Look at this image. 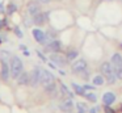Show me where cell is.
Returning <instances> with one entry per match:
<instances>
[{
	"instance_id": "obj_1",
	"label": "cell",
	"mask_w": 122,
	"mask_h": 113,
	"mask_svg": "<svg viewBox=\"0 0 122 113\" xmlns=\"http://www.w3.org/2000/svg\"><path fill=\"white\" fill-rule=\"evenodd\" d=\"M100 70H101V74L104 75L105 81H106L108 84H114L117 80H118V78H117L116 72H114V68H113V66H112L110 62H104V63H101Z\"/></svg>"
},
{
	"instance_id": "obj_31",
	"label": "cell",
	"mask_w": 122,
	"mask_h": 113,
	"mask_svg": "<svg viewBox=\"0 0 122 113\" xmlns=\"http://www.w3.org/2000/svg\"><path fill=\"white\" fill-rule=\"evenodd\" d=\"M96 110H97V108H91L89 113H96Z\"/></svg>"
},
{
	"instance_id": "obj_19",
	"label": "cell",
	"mask_w": 122,
	"mask_h": 113,
	"mask_svg": "<svg viewBox=\"0 0 122 113\" xmlns=\"http://www.w3.org/2000/svg\"><path fill=\"white\" fill-rule=\"evenodd\" d=\"M92 83H93V86H102V84L105 83V78H104L102 74H101V75H96L95 78L92 79Z\"/></svg>"
},
{
	"instance_id": "obj_26",
	"label": "cell",
	"mask_w": 122,
	"mask_h": 113,
	"mask_svg": "<svg viewBox=\"0 0 122 113\" xmlns=\"http://www.w3.org/2000/svg\"><path fill=\"white\" fill-rule=\"evenodd\" d=\"M7 25V20H0V30Z\"/></svg>"
},
{
	"instance_id": "obj_5",
	"label": "cell",
	"mask_w": 122,
	"mask_h": 113,
	"mask_svg": "<svg viewBox=\"0 0 122 113\" xmlns=\"http://www.w3.org/2000/svg\"><path fill=\"white\" fill-rule=\"evenodd\" d=\"M58 107L59 110H62L63 113H71L72 108H74V101H72L71 97H62Z\"/></svg>"
},
{
	"instance_id": "obj_6",
	"label": "cell",
	"mask_w": 122,
	"mask_h": 113,
	"mask_svg": "<svg viewBox=\"0 0 122 113\" xmlns=\"http://www.w3.org/2000/svg\"><path fill=\"white\" fill-rule=\"evenodd\" d=\"M71 70H72L74 74L80 75V74H83L84 71L88 70V65H87V62H85L84 59H77L76 62H74V65L71 66Z\"/></svg>"
},
{
	"instance_id": "obj_32",
	"label": "cell",
	"mask_w": 122,
	"mask_h": 113,
	"mask_svg": "<svg viewBox=\"0 0 122 113\" xmlns=\"http://www.w3.org/2000/svg\"><path fill=\"white\" fill-rule=\"evenodd\" d=\"M119 47H121V49H122V43H121V45H119Z\"/></svg>"
},
{
	"instance_id": "obj_29",
	"label": "cell",
	"mask_w": 122,
	"mask_h": 113,
	"mask_svg": "<svg viewBox=\"0 0 122 113\" xmlns=\"http://www.w3.org/2000/svg\"><path fill=\"white\" fill-rule=\"evenodd\" d=\"M38 3H40V4H49V3L51 1V0H37Z\"/></svg>"
},
{
	"instance_id": "obj_7",
	"label": "cell",
	"mask_w": 122,
	"mask_h": 113,
	"mask_svg": "<svg viewBox=\"0 0 122 113\" xmlns=\"http://www.w3.org/2000/svg\"><path fill=\"white\" fill-rule=\"evenodd\" d=\"M50 60L54 63V65L59 66V67H66V66L68 65L67 57H63V55L58 54V53H53V54L50 55Z\"/></svg>"
},
{
	"instance_id": "obj_2",
	"label": "cell",
	"mask_w": 122,
	"mask_h": 113,
	"mask_svg": "<svg viewBox=\"0 0 122 113\" xmlns=\"http://www.w3.org/2000/svg\"><path fill=\"white\" fill-rule=\"evenodd\" d=\"M11 78L17 79L19 75L22 72V68H24V65H22V60L20 59L19 57H11Z\"/></svg>"
},
{
	"instance_id": "obj_8",
	"label": "cell",
	"mask_w": 122,
	"mask_h": 113,
	"mask_svg": "<svg viewBox=\"0 0 122 113\" xmlns=\"http://www.w3.org/2000/svg\"><path fill=\"white\" fill-rule=\"evenodd\" d=\"M11 76V66L7 62V59H1V72H0V78L1 80L7 81Z\"/></svg>"
},
{
	"instance_id": "obj_13",
	"label": "cell",
	"mask_w": 122,
	"mask_h": 113,
	"mask_svg": "<svg viewBox=\"0 0 122 113\" xmlns=\"http://www.w3.org/2000/svg\"><path fill=\"white\" fill-rule=\"evenodd\" d=\"M59 92H61V96L62 97H71V99H74V92H71V89L67 88L66 84H63L62 81H59Z\"/></svg>"
},
{
	"instance_id": "obj_12",
	"label": "cell",
	"mask_w": 122,
	"mask_h": 113,
	"mask_svg": "<svg viewBox=\"0 0 122 113\" xmlns=\"http://www.w3.org/2000/svg\"><path fill=\"white\" fill-rule=\"evenodd\" d=\"M16 80H17V84H19V86H28V84H30V74L22 71Z\"/></svg>"
},
{
	"instance_id": "obj_16",
	"label": "cell",
	"mask_w": 122,
	"mask_h": 113,
	"mask_svg": "<svg viewBox=\"0 0 122 113\" xmlns=\"http://www.w3.org/2000/svg\"><path fill=\"white\" fill-rule=\"evenodd\" d=\"M116 95L113 93V92H105V93L102 95V102L105 105H112L116 102Z\"/></svg>"
},
{
	"instance_id": "obj_20",
	"label": "cell",
	"mask_w": 122,
	"mask_h": 113,
	"mask_svg": "<svg viewBox=\"0 0 122 113\" xmlns=\"http://www.w3.org/2000/svg\"><path fill=\"white\" fill-rule=\"evenodd\" d=\"M76 108H77V113H85L88 110L87 104H84V102H77Z\"/></svg>"
},
{
	"instance_id": "obj_22",
	"label": "cell",
	"mask_w": 122,
	"mask_h": 113,
	"mask_svg": "<svg viewBox=\"0 0 122 113\" xmlns=\"http://www.w3.org/2000/svg\"><path fill=\"white\" fill-rule=\"evenodd\" d=\"M17 11V5L15 4V3H9L8 7H7V13L8 15H12V13H15Z\"/></svg>"
},
{
	"instance_id": "obj_14",
	"label": "cell",
	"mask_w": 122,
	"mask_h": 113,
	"mask_svg": "<svg viewBox=\"0 0 122 113\" xmlns=\"http://www.w3.org/2000/svg\"><path fill=\"white\" fill-rule=\"evenodd\" d=\"M38 84H40V70H38V67H36L30 72V86L37 87Z\"/></svg>"
},
{
	"instance_id": "obj_3",
	"label": "cell",
	"mask_w": 122,
	"mask_h": 113,
	"mask_svg": "<svg viewBox=\"0 0 122 113\" xmlns=\"http://www.w3.org/2000/svg\"><path fill=\"white\" fill-rule=\"evenodd\" d=\"M110 63L114 68V72H116L117 78L122 80V54L119 53H116V54L112 55Z\"/></svg>"
},
{
	"instance_id": "obj_25",
	"label": "cell",
	"mask_w": 122,
	"mask_h": 113,
	"mask_svg": "<svg viewBox=\"0 0 122 113\" xmlns=\"http://www.w3.org/2000/svg\"><path fill=\"white\" fill-rule=\"evenodd\" d=\"M104 113H114V110H113V108H110V105H106L104 108Z\"/></svg>"
},
{
	"instance_id": "obj_33",
	"label": "cell",
	"mask_w": 122,
	"mask_h": 113,
	"mask_svg": "<svg viewBox=\"0 0 122 113\" xmlns=\"http://www.w3.org/2000/svg\"><path fill=\"white\" fill-rule=\"evenodd\" d=\"M121 1H122V0H121Z\"/></svg>"
},
{
	"instance_id": "obj_4",
	"label": "cell",
	"mask_w": 122,
	"mask_h": 113,
	"mask_svg": "<svg viewBox=\"0 0 122 113\" xmlns=\"http://www.w3.org/2000/svg\"><path fill=\"white\" fill-rule=\"evenodd\" d=\"M38 70H40V84H42L45 87V86H47V84L54 81V75L49 70L41 68V67H38Z\"/></svg>"
},
{
	"instance_id": "obj_28",
	"label": "cell",
	"mask_w": 122,
	"mask_h": 113,
	"mask_svg": "<svg viewBox=\"0 0 122 113\" xmlns=\"http://www.w3.org/2000/svg\"><path fill=\"white\" fill-rule=\"evenodd\" d=\"M37 55H38V57H40V58H41V59H42V60H45V62H46V58H45V55H43V54H42V53H41V51H37Z\"/></svg>"
},
{
	"instance_id": "obj_15",
	"label": "cell",
	"mask_w": 122,
	"mask_h": 113,
	"mask_svg": "<svg viewBox=\"0 0 122 113\" xmlns=\"http://www.w3.org/2000/svg\"><path fill=\"white\" fill-rule=\"evenodd\" d=\"M47 17H49V13L40 12L37 16H34V17H33V22H34V25H42V24L46 22Z\"/></svg>"
},
{
	"instance_id": "obj_23",
	"label": "cell",
	"mask_w": 122,
	"mask_h": 113,
	"mask_svg": "<svg viewBox=\"0 0 122 113\" xmlns=\"http://www.w3.org/2000/svg\"><path fill=\"white\" fill-rule=\"evenodd\" d=\"M84 96L87 97V100H88V101H91V102H96V101H97V96H96L95 93H85Z\"/></svg>"
},
{
	"instance_id": "obj_30",
	"label": "cell",
	"mask_w": 122,
	"mask_h": 113,
	"mask_svg": "<svg viewBox=\"0 0 122 113\" xmlns=\"http://www.w3.org/2000/svg\"><path fill=\"white\" fill-rule=\"evenodd\" d=\"M3 12H4V5L1 4V3H0V15H1Z\"/></svg>"
},
{
	"instance_id": "obj_11",
	"label": "cell",
	"mask_w": 122,
	"mask_h": 113,
	"mask_svg": "<svg viewBox=\"0 0 122 113\" xmlns=\"http://www.w3.org/2000/svg\"><path fill=\"white\" fill-rule=\"evenodd\" d=\"M62 49V43L58 41V39H51L50 42L46 43V51H50V53H59Z\"/></svg>"
},
{
	"instance_id": "obj_21",
	"label": "cell",
	"mask_w": 122,
	"mask_h": 113,
	"mask_svg": "<svg viewBox=\"0 0 122 113\" xmlns=\"http://www.w3.org/2000/svg\"><path fill=\"white\" fill-rule=\"evenodd\" d=\"M79 55V53L76 51V50H68V53H67V59L68 60H74V59H76V57Z\"/></svg>"
},
{
	"instance_id": "obj_17",
	"label": "cell",
	"mask_w": 122,
	"mask_h": 113,
	"mask_svg": "<svg viewBox=\"0 0 122 113\" xmlns=\"http://www.w3.org/2000/svg\"><path fill=\"white\" fill-rule=\"evenodd\" d=\"M45 91H46V93L51 95V96H55L56 92H58V88H56L55 81H53V83H50V84H47V86H45Z\"/></svg>"
},
{
	"instance_id": "obj_24",
	"label": "cell",
	"mask_w": 122,
	"mask_h": 113,
	"mask_svg": "<svg viewBox=\"0 0 122 113\" xmlns=\"http://www.w3.org/2000/svg\"><path fill=\"white\" fill-rule=\"evenodd\" d=\"M15 33H16V36L19 37V38H22V37H24V36H22V32L20 30L19 26H16V28H15Z\"/></svg>"
},
{
	"instance_id": "obj_18",
	"label": "cell",
	"mask_w": 122,
	"mask_h": 113,
	"mask_svg": "<svg viewBox=\"0 0 122 113\" xmlns=\"http://www.w3.org/2000/svg\"><path fill=\"white\" fill-rule=\"evenodd\" d=\"M71 86H72L74 92H75L76 95H80V96H84V95H85V88H84V86H79V84H76V83H72Z\"/></svg>"
},
{
	"instance_id": "obj_10",
	"label": "cell",
	"mask_w": 122,
	"mask_h": 113,
	"mask_svg": "<svg viewBox=\"0 0 122 113\" xmlns=\"http://www.w3.org/2000/svg\"><path fill=\"white\" fill-rule=\"evenodd\" d=\"M32 34H33V38H34L38 43H46V41H47V36H46V33L42 32L41 29H38V28L33 29Z\"/></svg>"
},
{
	"instance_id": "obj_9",
	"label": "cell",
	"mask_w": 122,
	"mask_h": 113,
	"mask_svg": "<svg viewBox=\"0 0 122 113\" xmlns=\"http://www.w3.org/2000/svg\"><path fill=\"white\" fill-rule=\"evenodd\" d=\"M26 12H28V15L32 16V17L37 16L40 12H42V11H41V7H40V3H38V1H30V3H28Z\"/></svg>"
},
{
	"instance_id": "obj_27",
	"label": "cell",
	"mask_w": 122,
	"mask_h": 113,
	"mask_svg": "<svg viewBox=\"0 0 122 113\" xmlns=\"http://www.w3.org/2000/svg\"><path fill=\"white\" fill-rule=\"evenodd\" d=\"M84 88H85V91H89V89H95V86H89V84H85Z\"/></svg>"
}]
</instances>
